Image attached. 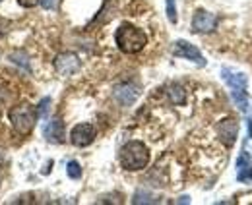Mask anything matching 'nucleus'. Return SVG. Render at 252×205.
<instances>
[{
  "label": "nucleus",
  "instance_id": "6e6552de",
  "mask_svg": "<svg viewBox=\"0 0 252 205\" xmlns=\"http://www.w3.org/2000/svg\"><path fill=\"white\" fill-rule=\"evenodd\" d=\"M55 70L61 76H72L74 72L80 70V59L76 55H72V53H63L55 60Z\"/></svg>",
  "mask_w": 252,
  "mask_h": 205
},
{
  "label": "nucleus",
  "instance_id": "a211bd4d",
  "mask_svg": "<svg viewBox=\"0 0 252 205\" xmlns=\"http://www.w3.org/2000/svg\"><path fill=\"white\" fill-rule=\"evenodd\" d=\"M252 163V157L249 151H243L241 153V157H239V161H237V169H243V167H247V165H251Z\"/></svg>",
  "mask_w": 252,
  "mask_h": 205
},
{
  "label": "nucleus",
  "instance_id": "9b49d317",
  "mask_svg": "<svg viewBox=\"0 0 252 205\" xmlns=\"http://www.w3.org/2000/svg\"><path fill=\"white\" fill-rule=\"evenodd\" d=\"M45 138L51 144H63L64 142V126L61 118H53L47 126H45Z\"/></svg>",
  "mask_w": 252,
  "mask_h": 205
},
{
  "label": "nucleus",
  "instance_id": "20e7f679",
  "mask_svg": "<svg viewBox=\"0 0 252 205\" xmlns=\"http://www.w3.org/2000/svg\"><path fill=\"white\" fill-rule=\"evenodd\" d=\"M95 136H97V130H95L94 124L90 122H82V124H76L70 132V142L72 146L76 147H88L94 144Z\"/></svg>",
  "mask_w": 252,
  "mask_h": 205
},
{
  "label": "nucleus",
  "instance_id": "0eeeda50",
  "mask_svg": "<svg viewBox=\"0 0 252 205\" xmlns=\"http://www.w3.org/2000/svg\"><path fill=\"white\" fill-rule=\"evenodd\" d=\"M218 138L225 144L227 147H231L237 142V134H239V122L235 118H223L221 122H218Z\"/></svg>",
  "mask_w": 252,
  "mask_h": 205
},
{
  "label": "nucleus",
  "instance_id": "412c9836",
  "mask_svg": "<svg viewBox=\"0 0 252 205\" xmlns=\"http://www.w3.org/2000/svg\"><path fill=\"white\" fill-rule=\"evenodd\" d=\"M249 138H252V117L249 120Z\"/></svg>",
  "mask_w": 252,
  "mask_h": 205
},
{
  "label": "nucleus",
  "instance_id": "39448f33",
  "mask_svg": "<svg viewBox=\"0 0 252 205\" xmlns=\"http://www.w3.org/2000/svg\"><path fill=\"white\" fill-rule=\"evenodd\" d=\"M218 28V18L208 10H196L192 18V31L194 33H212Z\"/></svg>",
  "mask_w": 252,
  "mask_h": 205
},
{
  "label": "nucleus",
  "instance_id": "f3484780",
  "mask_svg": "<svg viewBox=\"0 0 252 205\" xmlns=\"http://www.w3.org/2000/svg\"><path fill=\"white\" fill-rule=\"evenodd\" d=\"M49 105H51V99H49V97H45V99L39 103V109H37V117H39V118L47 117V113H49Z\"/></svg>",
  "mask_w": 252,
  "mask_h": 205
},
{
  "label": "nucleus",
  "instance_id": "423d86ee",
  "mask_svg": "<svg viewBox=\"0 0 252 205\" xmlns=\"http://www.w3.org/2000/svg\"><path fill=\"white\" fill-rule=\"evenodd\" d=\"M173 55L175 57H179V59H187V60H192V62H196L198 66H206V59H204V55L194 47V45H190L189 41H177L175 45H173Z\"/></svg>",
  "mask_w": 252,
  "mask_h": 205
},
{
  "label": "nucleus",
  "instance_id": "6ab92c4d",
  "mask_svg": "<svg viewBox=\"0 0 252 205\" xmlns=\"http://www.w3.org/2000/svg\"><path fill=\"white\" fill-rule=\"evenodd\" d=\"M59 2H61V0H41V6L47 8V10H55V8L59 6Z\"/></svg>",
  "mask_w": 252,
  "mask_h": 205
},
{
  "label": "nucleus",
  "instance_id": "1a4fd4ad",
  "mask_svg": "<svg viewBox=\"0 0 252 205\" xmlns=\"http://www.w3.org/2000/svg\"><path fill=\"white\" fill-rule=\"evenodd\" d=\"M221 78L233 91H247L249 89V78L243 72H233L229 68H223L221 70Z\"/></svg>",
  "mask_w": 252,
  "mask_h": 205
},
{
  "label": "nucleus",
  "instance_id": "4be33fe9",
  "mask_svg": "<svg viewBox=\"0 0 252 205\" xmlns=\"http://www.w3.org/2000/svg\"><path fill=\"white\" fill-rule=\"evenodd\" d=\"M0 163H2V155H0Z\"/></svg>",
  "mask_w": 252,
  "mask_h": 205
},
{
  "label": "nucleus",
  "instance_id": "2eb2a0df",
  "mask_svg": "<svg viewBox=\"0 0 252 205\" xmlns=\"http://www.w3.org/2000/svg\"><path fill=\"white\" fill-rule=\"evenodd\" d=\"M237 178H239V182H252V163L243 167V169H239Z\"/></svg>",
  "mask_w": 252,
  "mask_h": 205
},
{
  "label": "nucleus",
  "instance_id": "aec40b11",
  "mask_svg": "<svg viewBox=\"0 0 252 205\" xmlns=\"http://www.w3.org/2000/svg\"><path fill=\"white\" fill-rule=\"evenodd\" d=\"M41 0H18V4L20 6H24V8H33V6H37Z\"/></svg>",
  "mask_w": 252,
  "mask_h": 205
},
{
  "label": "nucleus",
  "instance_id": "f257e3e1",
  "mask_svg": "<svg viewBox=\"0 0 252 205\" xmlns=\"http://www.w3.org/2000/svg\"><path fill=\"white\" fill-rule=\"evenodd\" d=\"M121 167L125 171L130 173H138V171H144L150 163V149L146 144L134 140V142H128L121 149Z\"/></svg>",
  "mask_w": 252,
  "mask_h": 205
},
{
  "label": "nucleus",
  "instance_id": "ddd939ff",
  "mask_svg": "<svg viewBox=\"0 0 252 205\" xmlns=\"http://www.w3.org/2000/svg\"><path fill=\"white\" fill-rule=\"evenodd\" d=\"M167 95H169V99H171V103H173V105H183V103H185V99H187L185 88H183V86H179V84L171 86L169 91H167Z\"/></svg>",
  "mask_w": 252,
  "mask_h": 205
},
{
  "label": "nucleus",
  "instance_id": "f03ea898",
  "mask_svg": "<svg viewBox=\"0 0 252 205\" xmlns=\"http://www.w3.org/2000/svg\"><path fill=\"white\" fill-rule=\"evenodd\" d=\"M115 41L125 55H136L148 45V35L132 24H123L115 33Z\"/></svg>",
  "mask_w": 252,
  "mask_h": 205
},
{
  "label": "nucleus",
  "instance_id": "7ed1b4c3",
  "mask_svg": "<svg viewBox=\"0 0 252 205\" xmlns=\"http://www.w3.org/2000/svg\"><path fill=\"white\" fill-rule=\"evenodd\" d=\"M8 117H10V122L14 126V130L20 136H28V134H32V130L35 128L37 111L33 109L32 105H28V103H20V105L10 109Z\"/></svg>",
  "mask_w": 252,
  "mask_h": 205
},
{
  "label": "nucleus",
  "instance_id": "f8f14e48",
  "mask_svg": "<svg viewBox=\"0 0 252 205\" xmlns=\"http://www.w3.org/2000/svg\"><path fill=\"white\" fill-rule=\"evenodd\" d=\"M231 99L235 101V105L239 107L241 113H249V109H251V101H249L247 91H231Z\"/></svg>",
  "mask_w": 252,
  "mask_h": 205
},
{
  "label": "nucleus",
  "instance_id": "9d476101",
  "mask_svg": "<svg viewBox=\"0 0 252 205\" xmlns=\"http://www.w3.org/2000/svg\"><path fill=\"white\" fill-rule=\"evenodd\" d=\"M113 95H115L117 103H121L123 107H130V105H134V101L138 99L140 91H138L136 86H132V84H121V86L115 88Z\"/></svg>",
  "mask_w": 252,
  "mask_h": 205
},
{
  "label": "nucleus",
  "instance_id": "4468645a",
  "mask_svg": "<svg viewBox=\"0 0 252 205\" xmlns=\"http://www.w3.org/2000/svg\"><path fill=\"white\" fill-rule=\"evenodd\" d=\"M66 173H68V176H70L72 180H78V178L82 176V167H80V163H78V161H70V163L66 165Z\"/></svg>",
  "mask_w": 252,
  "mask_h": 205
},
{
  "label": "nucleus",
  "instance_id": "dca6fc26",
  "mask_svg": "<svg viewBox=\"0 0 252 205\" xmlns=\"http://www.w3.org/2000/svg\"><path fill=\"white\" fill-rule=\"evenodd\" d=\"M167 18L171 24H177V6L175 0H167Z\"/></svg>",
  "mask_w": 252,
  "mask_h": 205
}]
</instances>
